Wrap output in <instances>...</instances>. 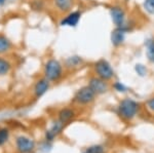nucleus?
<instances>
[{"label":"nucleus","mask_w":154,"mask_h":153,"mask_svg":"<svg viewBox=\"0 0 154 153\" xmlns=\"http://www.w3.org/2000/svg\"><path fill=\"white\" fill-rule=\"evenodd\" d=\"M11 63L7 59L0 56V77L7 75L11 70Z\"/></svg>","instance_id":"nucleus-17"},{"label":"nucleus","mask_w":154,"mask_h":153,"mask_svg":"<svg viewBox=\"0 0 154 153\" xmlns=\"http://www.w3.org/2000/svg\"><path fill=\"white\" fill-rule=\"evenodd\" d=\"M54 6L58 11L67 14L73 8L74 0H54Z\"/></svg>","instance_id":"nucleus-13"},{"label":"nucleus","mask_w":154,"mask_h":153,"mask_svg":"<svg viewBox=\"0 0 154 153\" xmlns=\"http://www.w3.org/2000/svg\"><path fill=\"white\" fill-rule=\"evenodd\" d=\"M45 6L44 0H32L30 2V8L34 11H42Z\"/></svg>","instance_id":"nucleus-18"},{"label":"nucleus","mask_w":154,"mask_h":153,"mask_svg":"<svg viewBox=\"0 0 154 153\" xmlns=\"http://www.w3.org/2000/svg\"><path fill=\"white\" fill-rule=\"evenodd\" d=\"M81 16H82V14H81L80 11H71L67 12L65 17H63L60 21V26L74 28L79 24Z\"/></svg>","instance_id":"nucleus-9"},{"label":"nucleus","mask_w":154,"mask_h":153,"mask_svg":"<svg viewBox=\"0 0 154 153\" xmlns=\"http://www.w3.org/2000/svg\"><path fill=\"white\" fill-rule=\"evenodd\" d=\"M51 81L46 79L45 77H42L40 79H38L34 84V88H33V93L34 96H35L36 99L41 98L42 96H44L48 90L51 87Z\"/></svg>","instance_id":"nucleus-10"},{"label":"nucleus","mask_w":154,"mask_h":153,"mask_svg":"<svg viewBox=\"0 0 154 153\" xmlns=\"http://www.w3.org/2000/svg\"><path fill=\"white\" fill-rule=\"evenodd\" d=\"M84 153H105V150L101 145H94V146L86 148Z\"/></svg>","instance_id":"nucleus-21"},{"label":"nucleus","mask_w":154,"mask_h":153,"mask_svg":"<svg viewBox=\"0 0 154 153\" xmlns=\"http://www.w3.org/2000/svg\"><path fill=\"white\" fill-rule=\"evenodd\" d=\"M9 139V130L6 127L0 129V146L4 145Z\"/></svg>","instance_id":"nucleus-20"},{"label":"nucleus","mask_w":154,"mask_h":153,"mask_svg":"<svg viewBox=\"0 0 154 153\" xmlns=\"http://www.w3.org/2000/svg\"><path fill=\"white\" fill-rule=\"evenodd\" d=\"M94 73L102 79L109 81L114 77V69L110 63L105 59H100L94 63Z\"/></svg>","instance_id":"nucleus-3"},{"label":"nucleus","mask_w":154,"mask_h":153,"mask_svg":"<svg viewBox=\"0 0 154 153\" xmlns=\"http://www.w3.org/2000/svg\"><path fill=\"white\" fill-rule=\"evenodd\" d=\"M145 54L147 60L151 64H154V36L150 37L145 42Z\"/></svg>","instance_id":"nucleus-16"},{"label":"nucleus","mask_w":154,"mask_h":153,"mask_svg":"<svg viewBox=\"0 0 154 153\" xmlns=\"http://www.w3.org/2000/svg\"><path fill=\"white\" fill-rule=\"evenodd\" d=\"M12 47V43L11 39L6 35L0 33V56H3L9 53Z\"/></svg>","instance_id":"nucleus-15"},{"label":"nucleus","mask_w":154,"mask_h":153,"mask_svg":"<svg viewBox=\"0 0 154 153\" xmlns=\"http://www.w3.org/2000/svg\"><path fill=\"white\" fill-rule=\"evenodd\" d=\"M16 148L20 153H31L35 149V141L26 136H20L16 140Z\"/></svg>","instance_id":"nucleus-8"},{"label":"nucleus","mask_w":154,"mask_h":153,"mask_svg":"<svg viewBox=\"0 0 154 153\" xmlns=\"http://www.w3.org/2000/svg\"><path fill=\"white\" fill-rule=\"evenodd\" d=\"M64 66L59 60L54 58L48 59L43 66V77L51 82H57L63 77Z\"/></svg>","instance_id":"nucleus-1"},{"label":"nucleus","mask_w":154,"mask_h":153,"mask_svg":"<svg viewBox=\"0 0 154 153\" xmlns=\"http://www.w3.org/2000/svg\"><path fill=\"white\" fill-rule=\"evenodd\" d=\"M139 108H140V105L135 100L126 98L120 101L117 107V112L121 118L125 120H131L138 114Z\"/></svg>","instance_id":"nucleus-2"},{"label":"nucleus","mask_w":154,"mask_h":153,"mask_svg":"<svg viewBox=\"0 0 154 153\" xmlns=\"http://www.w3.org/2000/svg\"><path fill=\"white\" fill-rule=\"evenodd\" d=\"M75 117V111L70 107H64L59 111L58 113V119L61 120L63 123H68Z\"/></svg>","instance_id":"nucleus-14"},{"label":"nucleus","mask_w":154,"mask_h":153,"mask_svg":"<svg viewBox=\"0 0 154 153\" xmlns=\"http://www.w3.org/2000/svg\"><path fill=\"white\" fill-rule=\"evenodd\" d=\"M113 87H114V90H117V92H119V93L126 92V86L123 84V83L119 82V81H116V82H114Z\"/></svg>","instance_id":"nucleus-23"},{"label":"nucleus","mask_w":154,"mask_h":153,"mask_svg":"<svg viewBox=\"0 0 154 153\" xmlns=\"http://www.w3.org/2000/svg\"><path fill=\"white\" fill-rule=\"evenodd\" d=\"M110 18L113 25L115 27H125L128 24V18H126V12L122 6L113 5L110 7Z\"/></svg>","instance_id":"nucleus-6"},{"label":"nucleus","mask_w":154,"mask_h":153,"mask_svg":"<svg viewBox=\"0 0 154 153\" xmlns=\"http://www.w3.org/2000/svg\"><path fill=\"white\" fill-rule=\"evenodd\" d=\"M143 8L150 16H154V0H144Z\"/></svg>","instance_id":"nucleus-19"},{"label":"nucleus","mask_w":154,"mask_h":153,"mask_svg":"<svg viewBox=\"0 0 154 153\" xmlns=\"http://www.w3.org/2000/svg\"><path fill=\"white\" fill-rule=\"evenodd\" d=\"M131 30V25L128 24V22L125 27H115L114 28V30H112L110 35L111 43H112L114 47H119L125 43L126 33H128Z\"/></svg>","instance_id":"nucleus-5"},{"label":"nucleus","mask_w":154,"mask_h":153,"mask_svg":"<svg viewBox=\"0 0 154 153\" xmlns=\"http://www.w3.org/2000/svg\"><path fill=\"white\" fill-rule=\"evenodd\" d=\"M146 106H147V108L150 111H152V112H154V97L149 99V100L146 102Z\"/></svg>","instance_id":"nucleus-24"},{"label":"nucleus","mask_w":154,"mask_h":153,"mask_svg":"<svg viewBox=\"0 0 154 153\" xmlns=\"http://www.w3.org/2000/svg\"><path fill=\"white\" fill-rule=\"evenodd\" d=\"M88 85L94 90V93H95L97 96L104 95V93H106L109 90L108 81L102 79V78L98 77V76H96V75L89 78Z\"/></svg>","instance_id":"nucleus-7"},{"label":"nucleus","mask_w":154,"mask_h":153,"mask_svg":"<svg viewBox=\"0 0 154 153\" xmlns=\"http://www.w3.org/2000/svg\"><path fill=\"white\" fill-rule=\"evenodd\" d=\"M6 2V0H0V6H2Z\"/></svg>","instance_id":"nucleus-25"},{"label":"nucleus","mask_w":154,"mask_h":153,"mask_svg":"<svg viewBox=\"0 0 154 153\" xmlns=\"http://www.w3.org/2000/svg\"><path fill=\"white\" fill-rule=\"evenodd\" d=\"M135 71L139 76H145L147 75L148 70L146 68V66H144L143 64H137L135 66Z\"/></svg>","instance_id":"nucleus-22"},{"label":"nucleus","mask_w":154,"mask_h":153,"mask_svg":"<svg viewBox=\"0 0 154 153\" xmlns=\"http://www.w3.org/2000/svg\"><path fill=\"white\" fill-rule=\"evenodd\" d=\"M97 95L88 85L82 86L75 93L73 97V102L78 105H89L95 101Z\"/></svg>","instance_id":"nucleus-4"},{"label":"nucleus","mask_w":154,"mask_h":153,"mask_svg":"<svg viewBox=\"0 0 154 153\" xmlns=\"http://www.w3.org/2000/svg\"><path fill=\"white\" fill-rule=\"evenodd\" d=\"M64 127H65V123H63L61 121V120H56L53 125H51V127L48 130H46L45 133V140L48 142L49 141H53L54 138L57 137L58 135H60L62 133V130H64Z\"/></svg>","instance_id":"nucleus-11"},{"label":"nucleus","mask_w":154,"mask_h":153,"mask_svg":"<svg viewBox=\"0 0 154 153\" xmlns=\"http://www.w3.org/2000/svg\"><path fill=\"white\" fill-rule=\"evenodd\" d=\"M82 64L83 59L80 56L73 55L65 59V61H64V68L68 69V70H74V69L81 67Z\"/></svg>","instance_id":"nucleus-12"}]
</instances>
